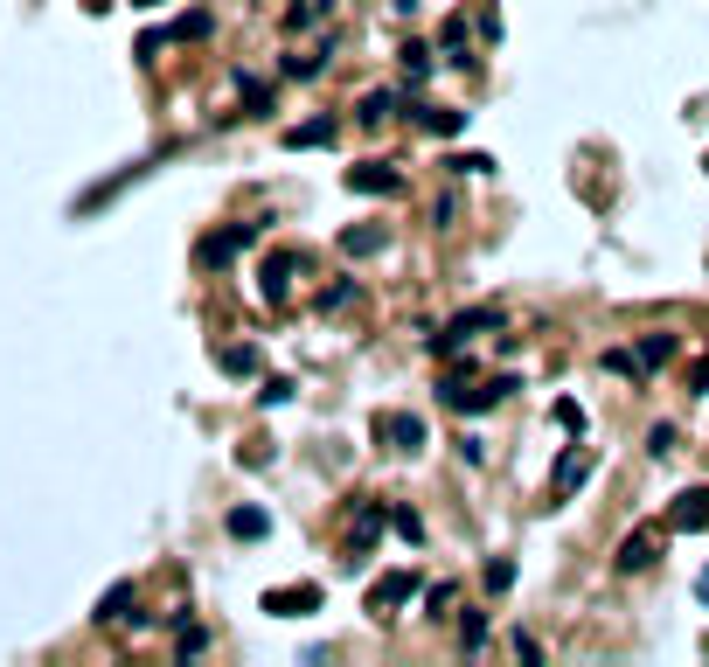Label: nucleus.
Here are the masks:
<instances>
[{
  "label": "nucleus",
  "instance_id": "1",
  "mask_svg": "<svg viewBox=\"0 0 709 667\" xmlns=\"http://www.w3.org/2000/svg\"><path fill=\"white\" fill-rule=\"evenodd\" d=\"M487 327H501V306H466L459 320H445V334H431V348H438V355H459V341H473V334H487Z\"/></svg>",
  "mask_w": 709,
  "mask_h": 667
},
{
  "label": "nucleus",
  "instance_id": "2",
  "mask_svg": "<svg viewBox=\"0 0 709 667\" xmlns=\"http://www.w3.org/2000/svg\"><path fill=\"white\" fill-rule=\"evenodd\" d=\"M661 542H668V535H661V529H654V522H647V529H633V535H626V542H619V556H612V563H619V570L633 577V570H647V563L661 556Z\"/></svg>",
  "mask_w": 709,
  "mask_h": 667
},
{
  "label": "nucleus",
  "instance_id": "3",
  "mask_svg": "<svg viewBox=\"0 0 709 667\" xmlns=\"http://www.w3.org/2000/svg\"><path fill=\"white\" fill-rule=\"evenodd\" d=\"M376 438H390L397 452H418V445H425V417H411V410H390V417H376Z\"/></svg>",
  "mask_w": 709,
  "mask_h": 667
},
{
  "label": "nucleus",
  "instance_id": "4",
  "mask_svg": "<svg viewBox=\"0 0 709 667\" xmlns=\"http://www.w3.org/2000/svg\"><path fill=\"white\" fill-rule=\"evenodd\" d=\"M501 397H515V376H494V383H480V390H459V383H445V403H459V410H494Z\"/></svg>",
  "mask_w": 709,
  "mask_h": 667
},
{
  "label": "nucleus",
  "instance_id": "5",
  "mask_svg": "<svg viewBox=\"0 0 709 667\" xmlns=\"http://www.w3.org/2000/svg\"><path fill=\"white\" fill-rule=\"evenodd\" d=\"M584 473H591V452H584V445H570L564 459L550 466V494H557V501H564V494H577V487H584Z\"/></svg>",
  "mask_w": 709,
  "mask_h": 667
},
{
  "label": "nucleus",
  "instance_id": "6",
  "mask_svg": "<svg viewBox=\"0 0 709 667\" xmlns=\"http://www.w3.org/2000/svg\"><path fill=\"white\" fill-rule=\"evenodd\" d=\"M244 244H258V223H237V230H223V237H209V244H202L195 258H202V265H230V258L244 251Z\"/></svg>",
  "mask_w": 709,
  "mask_h": 667
},
{
  "label": "nucleus",
  "instance_id": "7",
  "mask_svg": "<svg viewBox=\"0 0 709 667\" xmlns=\"http://www.w3.org/2000/svg\"><path fill=\"white\" fill-rule=\"evenodd\" d=\"M320 605V591L313 584H292V591H265V612H279V619H299V612H313Z\"/></svg>",
  "mask_w": 709,
  "mask_h": 667
},
{
  "label": "nucleus",
  "instance_id": "8",
  "mask_svg": "<svg viewBox=\"0 0 709 667\" xmlns=\"http://www.w3.org/2000/svg\"><path fill=\"white\" fill-rule=\"evenodd\" d=\"M404 598H411V577H404V570H390V577L369 591V612L383 619V612H390V605H404Z\"/></svg>",
  "mask_w": 709,
  "mask_h": 667
},
{
  "label": "nucleus",
  "instance_id": "9",
  "mask_svg": "<svg viewBox=\"0 0 709 667\" xmlns=\"http://www.w3.org/2000/svg\"><path fill=\"white\" fill-rule=\"evenodd\" d=\"M334 133H341L334 119H306V126L285 133V146H292V153H306V146H334Z\"/></svg>",
  "mask_w": 709,
  "mask_h": 667
},
{
  "label": "nucleus",
  "instance_id": "10",
  "mask_svg": "<svg viewBox=\"0 0 709 667\" xmlns=\"http://www.w3.org/2000/svg\"><path fill=\"white\" fill-rule=\"evenodd\" d=\"M675 529H709V487H689L675 508Z\"/></svg>",
  "mask_w": 709,
  "mask_h": 667
},
{
  "label": "nucleus",
  "instance_id": "11",
  "mask_svg": "<svg viewBox=\"0 0 709 667\" xmlns=\"http://www.w3.org/2000/svg\"><path fill=\"white\" fill-rule=\"evenodd\" d=\"M633 362H640V369H661V362H675V334H640Z\"/></svg>",
  "mask_w": 709,
  "mask_h": 667
},
{
  "label": "nucleus",
  "instance_id": "12",
  "mask_svg": "<svg viewBox=\"0 0 709 667\" xmlns=\"http://www.w3.org/2000/svg\"><path fill=\"white\" fill-rule=\"evenodd\" d=\"M265 529H272V515H265V508H230V535H237V542H258Z\"/></svg>",
  "mask_w": 709,
  "mask_h": 667
},
{
  "label": "nucleus",
  "instance_id": "13",
  "mask_svg": "<svg viewBox=\"0 0 709 667\" xmlns=\"http://www.w3.org/2000/svg\"><path fill=\"white\" fill-rule=\"evenodd\" d=\"M348 188H362V195H376V188H383V195H390V188H397V174L369 160V167H355V174H348Z\"/></svg>",
  "mask_w": 709,
  "mask_h": 667
},
{
  "label": "nucleus",
  "instance_id": "14",
  "mask_svg": "<svg viewBox=\"0 0 709 667\" xmlns=\"http://www.w3.org/2000/svg\"><path fill=\"white\" fill-rule=\"evenodd\" d=\"M341 251L348 258H369V251H383V230H341Z\"/></svg>",
  "mask_w": 709,
  "mask_h": 667
},
{
  "label": "nucleus",
  "instance_id": "15",
  "mask_svg": "<svg viewBox=\"0 0 709 667\" xmlns=\"http://www.w3.org/2000/svg\"><path fill=\"white\" fill-rule=\"evenodd\" d=\"M285 271H292V258H272V265L258 271V292L265 299H285Z\"/></svg>",
  "mask_w": 709,
  "mask_h": 667
},
{
  "label": "nucleus",
  "instance_id": "16",
  "mask_svg": "<svg viewBox=\"0 0 709 667\" xmlns=\"http://www.w3.org/2000/svg\"><path fill=\"white\" fill-rule=\"evenodd\" d=\"M390 112H397V91H369V98H362V119H369V126H383Z\"/></svg>",
  "mask_w": 709,
  "mask_h": 667
},
{
  "label": "nucleus",
  "instance_id": "17",
  "mask_svg": "<svg viewBox=\"0 0 709 667\" xmlns=\"http://www.w3.org/2000/svg\"><path fill=\"white\" fill-rule=\"evenodd\" d=\"M126 605H133V584H112V591L98 598V619H126Z\"/></svg>",
  "mask_w": 709,
  "mask_h": 667
},
{
  "label": "nucleus",
  "instance_id": "18",
  "mask_svg": "<svg viewBox=\"0 0 709 667\" xmlns=\"http://www.w3.org/2000/svg\"><path fill=\"white\" fill-rule=\"evenodd\" d=\"M425 133H438V139L466 133V112H425Z\"/></svg>",
  "mask_w": 709,
  "mask_h": 667
},
{
  "label": "nucleus",
  "instance_id": "19",
  "mask_svg": "<svg viewBox=\"0 0 709 667\" xmlns=\"http://www.w3.org/2000/svg\"><path fill=\"white\" fill-rule=\"evenodd\" d=\"M216 362H223V369H230V376H251V369H258V355H251V348H223V355H216Z\"/></svg>",
  "mask_w": 709,
  "mask_h": 667
},
{
  "label": "nucleus",
  "instance_id": "20",
  "mask_svg": "<svg viewBox=\"0 0 709 667\" xmlns=\"http://www.w3.org/2000/svg\"><path fill=\"white\" fill-rule=\"evenodd\" d=\"M459 640H466V647H487V612H466V619H459Z\"/></svg>",
  "mask_w": 709,
  "mask_h": 667
},
{
  "label": "nucleus",
  "instance_id": "21",
  "mask_svg": "<svg viewBox=\"0 0 709 667\" xmlns=\"http://www.w3.org/2000/svg\"><path fill=\"white\" fill-rule=\"evenodd\" d=\"M174 35H181V42H195V35H209V14H181V21H174Z\"/></svg>",
  "mask_w": 709,
  "mask_h": 667
},
{
  "label": "nucleus",
  "instance_id": "22",
  "mask_svg": "<svg viewBox=\"0 0 709 667\" xmlns=\"http://www.w3.org/2000/svg\"><path fill=\"white\" fill-rule=\"evenodd\" d=\"M452 167H459V174H494V160H487V153H459Z\"/></svg>",
  "mask_w": 709,
  "mask_h": 667
},
{
  "label": "nucleus",
  "instance_id": "23",
  "mask_svg": "<svg viewBox=\"0 0 709 667\" xmlns=\"http://www.w3.org/2000/svg\"><path fill=\"white\" fill-rule=\"evenodd\" d=\"M647 452H675V424H654L647 431Z\"/></svg>",
  "mask_w": 709,
  "mask_h": 667
},
{
  "label": "nucleus",
  "instance_id": "24",
  "mask_svg": "<svg viewBox=\"0 0 709 667\" xmlns=\"http://www.w3.org/2000/svg\"><path fill=\"white\" fill-rule=\"evenodd\" d=\"M515 584V563H487V591H508Z\"/></svg>",
  "mask_w": 709,
  "mask_h": 667
},
{
  "label": "nucleus",
  "instance_id": "25",
  "mask_svg": "<svg viewBox=\"0 0 709 667\" xmlns=\"http://www.w3.org/2000/svg\"><path fill=\"white\" fill-rule=\"evenodd\" d=\"M445 605H452V584H438V591H425V612H431V619H445Z\"/></svg>",
  "mask_w": 709,
  "mask_h": 667
},
{
  "label": "nucleus",
  "instance_id": "26",
  "mask_svg": "<svg viewBox=\"0 0 709 667\" xmlns=\"http://www.w3.org/2000/svg\"><path fill=\"white\" fill-rule=\"evenodd\" d=\"M390 522H397V535H411V542H418V535H425V522H418V515H411V508H397V515H390Z\"/></svg>",
  "mask_w": 709,
  "mask_h": 667
},
{
  "label": "nucleus",
  "instance_id": "27",
  "mask_svg": "<svg viewBox=\"0 0 709 667\" xmlns=\"http://www.w3.org/2000/svg\"><path fill=\"white\" fill-rule=\"evenodd\" d=\"M696 397H709V355L696 362Z\"/></svg>",
  "mask_w": 709,
  "mask_h": 667
},
{
  "label": "nucleus",
  "instance_id": "28",
  "mask_svg": "<svg viewBox=\"0 0 709 667\" xmlns=\"http://www.w3.org/2000/svg\"><path fill=\"white\" fill-rule=\"evenodd\" d=\"M696 598H709V570H703V577H696Z\"/></svg>",
  "mask_w": 709,
  "mask_h": 667
}]
</instances>
